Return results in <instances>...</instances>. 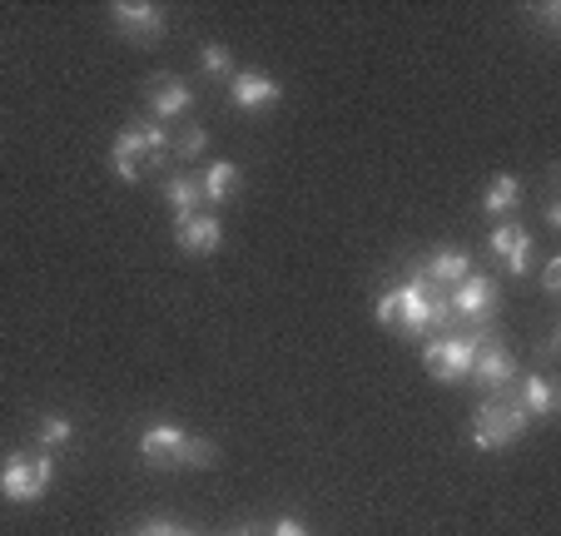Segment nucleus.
Segmentation results:
<instances>
[{
  "mask_svg": "<svg viewBox=\"0 0 561 536\" xmlns=\"http://www.w3.org/2000/svg\"><path fill=\"white\" fill-rule=\"evenodd\" d=\"M268 536H313L298 516H278V522H268Z\"/></svg>",
  "mask_w": 561,
  "mask_h": 536,
  "instance_id": "5701e85b",
  "label": "nucleus"
},
{
  "mask_svg": "<svg viewBox=\"0 0 561 536\" xmlns=\"http://www.w3.org/2000/svg\"><path fill=\"white\" fill-rule=\"evenodd\" d=\"M517 204H522V179L517 174H492L488 194H482V214H488V219H507Z\"/></svg>",
  "mask_w": 561,
  "mask_h": 536,
  "instance_id": "f3484780",
  "label": "nucleus"
},
{
  "mask_svg": "<svg viewBox=\"0 0 561 536\" xmlns=\"http://www.w3.org/2000/svg\"><path fill=\"white\" fill-rule=\"evenodd\" d=\"M531 418L527 408H522V398H502V392H492V398H482L472 408V427H467V437H472L477 453H507L517 437H527Z\"/></svg>",
  "mask_w": 561,
  "mask_h": 536,
  "instance_id": "7ed1b4c3",
  "label": "nucleus"
},
{
  "mask_svg": "<svg viewBox=\"0 0 561 536\" xmlns=\"http://www.w3.org/2000/svg\"><path fill=\"white\" fill-rule=\"evenodd\" d=\"M174 243H180L184 253H194V259H209V253L224 243V224L214 219V214H194V219H180V224H174Z\"/></svg>",
  "mask_w": 561,
  "mask_h": 536,
  "instance_id": "ddd939ff",
  "label": "nucleus"
},
{
  "mask_svg": "<svg viewBox=\"0 0 561 536\" xmlns=\"http://www.w3.org/2000/svg\"><path fill=\"white\" fill-rule=\"evenodd\" d=\"M557 338H561V333H557V328H551V333H547V338H541V363H551V357H557Z\"/></svg>",
  "mask_w": 561,
  "mask_h": 536,
  "instance_id": "a878e982",
  "label": "nucleus"
},
{
  "mask_svg": "<svg viewBox=\"0 0 561 536\" xmlns=\"http://www.w3.org/2000/svg\"><path fill=\"white\" fill-rule=\"evenodd\" d=\"M174 526L170 522H149V526H139V536H170Z\"/></svg>",
  "mask_w": 561,
  "mask_h": 536,
  "instance_id": "bb28decb",
  "label": "nucleus"
},
{
  "mask_svg": "<svg viewBox=\"0 0 561 536\" xmlns=\"http://www.w3.org/2000/svg\"><path fill=\"white\" fill-rule=\"evenodd\" d=\"M373 318H378L382 328H392V333H398V323H403V304H398V284H388L378 298H373Z\"/></svg>",
  "mask_w": 561,
  "mask_h": 536,
  "instance_id": "aec40b11",
  "label": "nucleus"
},
{
  "mask_svg": "<svg viewBox=\"0 0 561 536\" xmlns=\"http://www.w3.org/2000/svg\"><path fill=\"white\" fill-rule=\"evenodd\" d=\"M522 408H527V418H551L557 412V388H551L547 373L522 378Z\"/></svg>",
  "mask_w": 561,
  "mask_h": 536,
  "instance_id": "a211bd4d",
  "label": "nucleus"
},
{
  "mask_svg": "<svg viewBox=\"0 0 561 536\" xmlns=\"http://www.w3.org/2000/svg\"><path fill=\"white\" fill-rule=\"evenodd\" d=\"M477 347H482V333H437L423 343V368L437 383H467Z\"/></svg>",
  "mask_w": 561,
  "mask_h": 536,
  "instance_id": "39448f33",
  "label": "nucleus"
},
{
  "mask_svg": "<svg viewBox=\"0 0 561 536\" xmlns=\"http://www.w3.org/2000/svg\"><path fill=\"white\" fill-rule=\"evenodd\" d=\"M541 288H547V294H557L561 288V253L557 259H547V269H541Z\"/></svg>",
  "mask_w": 561,
  "mask_h": 536,
  "instance_id": "b1692460",
  "label": "nucleus"
},
{
  "mask_svg": "<svg viewBox=\"0 0 561 536\" xmlns=\"http://www.w3.org/2000/svg\"><path fill=\"white\" fill-rule=\"evenodd\" d=\"M110 21L135 45H154L170 35V15L159 11V5H149V0H115V5H110Z\"/></svg>",
  "mask_w": 561,
  "mask_h": 536,
  "instance_id": "6e6552de",
  "label": "nucleus"
},
{
  "mask_svg": "<svg viewBox=\"0 0 561 536\" xmlns=\"http://www.w3.org/2000/svg\"><path fill=\"white\" fill-rule=\"evenodd\" d=\"M145 105H149V119L170 125V119H184L194 110V90H190V80H180V75H149Z\"/></svg>",
  "mask_w": 561,
  "mask_h": 536,
  "instance_id": "1a4fd4ad",
  "label": "nucleus"
},
{
  "mask_svg": "<svg viewBox=\"0 0 561 536\" xmlns=\"http://www.w3.org/2000/svg\"><path fill=\"white\" fill-rule=\"evenodd\" d=\"M472 378L492 392H507L512 383H517V357H512L502 343H482L472 357Z\"/></svg>",
  "mask_w": 561,
  "mask_h": 536,
  "instance_id": "f8f14e48",
  "label": "nucleus"
},
{
  "mask_svg": "<svg viewBox=\"0 0 561 536\" xmlns=\"http://www.w3.org/2000/svg\"><path fill=\"white\" fill-rule=\"evenodd\" d=\"M70 437H75V422H70V418H60V412L41 418V427H35V442H41L45 453H50V447H65Z\"/></svg>",
  "mask_w": 561,
  "mask_h": 536,
  "instance_id": "6ab92c4d",
  "label": "nucleus"
},
{
  "mask_svg": "<svg viewBox=\"0 0 561 536\" xmlns=\"http://www.w3.org/2000/svg\"><path fill=\"white\" fill-rule=\"evenodd\" d=\"M170 155H174L170 125H159V119H135V125H125L115 135V145H110V169H115L125 184H145Z\"/></svg>",
  "mask_w": 561,
  "mask_h": 536,
  "instance_id": "f257e3e1",
  "label": "nucleus"
},
{
  "mask_svg": "<svg viewBox=\"0 0 561 536\" xmlns=\"http://www.w3.org/2000/svg\"><path fill=\"white\" fill-rule=\"evenodd\" d=\"M488 253L492 259H502V269L507 274H527L531 269V253H537V239H531V229H522V224H497L488 239Z\"/></svg>",
  "mask_w": 561,
  "mask_h": 536,
  "instance_id": "9b49d317",
  "label": "nucleus"
},
{
  "mask_svg": "<svg viewBox=\"0 0 561 536\" xmlns=\"http://www.w3.org/2000/svg\"><path fill=\"white\" fill-rule=\"evenodd\" d=\"M447 304H453L457 323H492L502 308V288L492 274H467L462 284H453V294H447Z\"/></svg>",
  "mask_w": 561,
  "mask_h": 536,
  "instance_id": "0eeeda50",
  "label": "nucleus"
},
{
  "mask_svg": "<svg viewBox=\"0 0 561 536\" xmlns=\"http://www.w3.org/2000/svg\"><path fill=\"white\" fill-rule=\"evenodd\" d=\"M139 457H145V467L174 472V467H214L219 447L209 437H194V432L174 427V422H154V427L139 432Z\"/></svg>",
  "mask_w": 561,
  "mask_h": 536,
  "instance_id": "f03ea898",
  "label": "nucleus"
},
{
  "mask_svg": "<svg viewBox=\"0 0 561 536\" xmlns=\"http://www.w3.org/2000/svg\"><path fill=\"white\" fill-rule=\"evenodd\" d=\"M537 15H541V25H547V31L557 35V15H561V5H557V0H547V5H541Z\"/></svg>",
  "mask_w": 561,
  "mask_h": 536,
  "instance_id": "393cba45",
  "label": "nucleus"
},
{
  "mask_svg": "<svg viewBox=\"0 0 561 536\" xmlns=\"http://www.w3.org/2000/svg\"><path fill=\"white\" fill-rule=\"evenodd\" d=\"M239 164L233 159H214L209 169L199 174V184H204V204H224V199H233L239 194Z\"/></svg>",
  "mask_w": 561,
  "mask_h": 536,
  "instance_id": "dca6fc26",
  "label": "nucleus"
},
{
  "mask_svg": "<svg viewBox=\"0 0 561 536\" xmlns=\"http://www.w3.org/2000/svg\"><path fill=\"white\" fill-rule=\"evenodd\" d=\"M209 145H214V139H209V129H204V125H184L180 135H174V155H180V159H199Z\"/></svg>",
  "mask_w": 561,
  "mask_h": 536,
  "instance_id": "412c9836",
  "label": "nucleus"
},
{
  "mask_svg": "<svg viewBox=\"0 0 561 536\" xmlns=\"http://www.w3.org/2000/svg\"><path fill=\"white\" fill-rule=\"evenodd\" d=\"M55 482V463L50 453H11L5 463H0V497L5 502H35V497H45V487Z\"/></svg>",
  "mask_w": 561,
  "mask_h": 536,
  "instance_id": "423d86ee",
  "label": "nucleus"
},
{
  "mask_svg": "<svg viewBox=\"0 0 561 536\" xmlns=\"http://www.w3.org/2000/svg\"><path fill=\"white\" fill-rule=\"evenodd\" d=\"M398 304H403V333H443L447 323H457L453 304H447V288L427 284L423 274L413 269V278L398 284Z\"/></svg>",
  "mask_w": 561,
  "mask_h": 536,
  "instance_id": "20e7f679",
  "label": "nucleus"
},
{
  "mask_svg": "<svg viewBox=\"0 0 561 536\" xmlns=\"http://www.w3.org/2000/svg\"><path fill=\"white\" fill-rule=\"evenodd\" d=\"M417 274H423L427 284H437V288H453V284H462V278L472 274V253L467 249H433L423 263H417Z\"/></svg>",
  "mask_w": 561,
  "mask_h": 536,
  "instance_id": "4468645a",
  "label": "nucleus"
},
{
  "mask_svg": "<svg viewBox=\"0 0 561 536\" xmlns=\"http://www.w3.org/2000/svg\"><path fill=\"white\" fill-rule=\"evenodd\" d=\"M547 224H551V229L561 224V204H557V199H547Z\"/></svg>",
  "mask_w": 561,
  "mask_h": 536,
  "instance_id": "cd10ccee",
  "label": "nucleus"
},
{
  "mask_svg": "<svg viewBox=\"0 0 561 536\" xmlns=\"http://www.w3.org/2000/svg\"><path fill=\"white\" fill-rule=\"evenodd\" d=\"M229 100H233V110H244V115H264V110H274L278 100H284V90H278V80L264 70H233Z\"/></svg>",
  "mask_w": 561,
  "mask_h": 536,
  "instance_id": "9d476101",
  "label": "nucleus"
},
{
  "mask_svg": "<svg viewBox=\"0 0 561 536\" xmlns=\"http://www.w3.org/2000/svg\"><path fill=\"white\" fill-rule=\"evenodd\" d=\"M164 199H170V209H174V224H180V219H194V214H204V184H199V174H174V179H164Z\"/></svg>",
  "mask_w": 561,
  "mask_h": 536,
  "instance_id": "2eb2a0df",
  "label": "nucleus"
},
{
  "mask_svg": "<svg viewBox=\"0 0 561 536\" xmlns=\"http://www.w3.org/2000/svg\"><path fill=\"white\" fill-rule=\"evenodd\" d=\"M199 65H204L209 75H233V55H229V45H219V41L199 45Z\"/></svg>",
  "mask_w": 561,
  "mask_h": 536,
  "instance_id": "4be33fe9",
  "label": "nucleus"
}]
</instances>
